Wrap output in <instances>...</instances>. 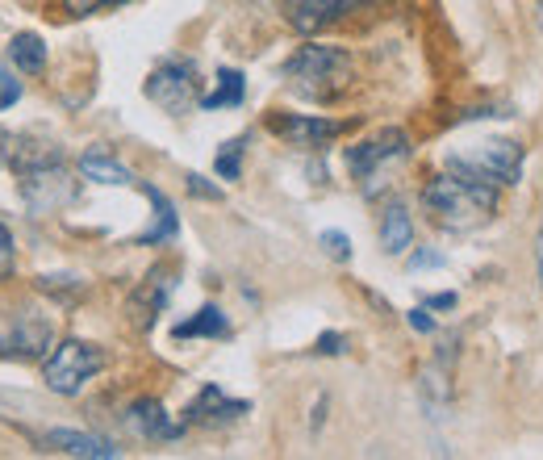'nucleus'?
I'll use <instances>...</instances> for the list:
<instances>
[{"instance_id": "1", "label": "nucleus", "mask_w": 543, "mask_h": 460, "mask_svg": "<svg viewBox=\"0 0 543 460\" xmlns=\"http://www.w3.org/2000/svg\"><path fill=\"white\" fill-rule=\"evenodd\" d=\"M422 205L435 214V222L452 226V230H468V226H481L485 218H493V210H498V189H493L485 176L447 172V176L427 180Z\"/></svg>"}, {"instance_id": "2", "label": "nucleus", "mask_w": 543, "mask_h": 460, "mask_svg": "<svg viewBox=\"0 0 543 460\" xmlns=\"http://www.w3.org/2000/svg\"><path fill=\"white\" fill-rule=\"evenodd\" d=\"M285 80H289V88L297 92V97L330 105L351 88V80H356V59H351L343 46L305 42L301 51L285 63Z\"/></svg>"}, {"instance_id": "3", "label": "nucleus", "mask_w": 543, "mask_h": 460, "mask_svg": "<svg viewBox=\"0 0 543 460\" xmlns=\"http://www.w3.org/2000/svg\"><path fill=\"white\" fill-rule=\"evenodd\" d=\"M105 368V352L97 348V343L88 339H63L51 348V356H46L42 373H46V389L59 398H76L80 389L97 377Z\"/></svg>"}, {"instance_id": "4", "label": "nucleus", "mask_w": 543, "mask_h": 460, "mask_svg": "<svg viewBox=\"0 0 543 460\" xmlns=\"http://www.w3.org/2000/svg\"><path fill=\"white\" fill-rule=\"evenodd\" d=\"M401 159H410V134L397 130V126H389V130H381V134L364 138V143L347 147V172L364 184V193H372L376 180H381L393 164H401Z\"/></svg>"}, {"instance_id": "5", "label": "nucleus", "mask_w": 543, "mask_h": 460, "mask_svg": "<svg viewBox=\"0 0 543 460\" xmlns=\"http://www.w3.org/2000/svg\"><path fill=\"white\" fill-rule=\"evenodd\" d=\"M147 101H155L163 113H188L193 105H201V80H197V63L193 59H163L143 84Z\"/></svg>"}, {"instance_id": "6", "label": "nucleus", "mask_w": 543, "mask_h": 460, "mask_svg": "<svg viewBox=\"0 0 543 460\" xmlns=\"http://www.w3.org/2000/svg\"><path fill=\"white\" fill-rule=\"evenodd\" d=\"M55 348V322L38 310L0 314V356L9 360H46Z\"/></svg>"}, {"instance_id": "7", "label": "nucleus", "mask_w": 543, "mask_h": 460, "mask_svg": "<svg viewBox=\"0 0 543 460\" xmlns=\"http://www.w3.org/2000/svg\"><path fill=\"white\" fill-rule=\"evenodd\" d=\"M523 147L510 143V138H481L472 143L464 155H452V172H472L498 184H518L523 180Z\"/></svg>"}, {"instance_id": "8", "label": "nucleus", "mask_w": 543, "mask_h": 460, "mask_svg": "<svg viewBox=\"0 0 543 460\" xmlns=\"http://www.w3.org/2000/svg\"><path fill=\"white\" fill-rule=\"evenodd\" d=\"M21 176V197H26V205L34 214H55L63 210V205L76 201V180L63 172V159H55V164H38L30 172H17Z\"/></svg>"}, {"instance_id": "9", "label": "nucleus", "mask_w": 543, "mask_h": 460, "mask_svg": "<svg viewBox=\"0 0 543 460\" xmlns=\"http://www.w3.org/2000/svg\"><path fill=\"white\" fill-rule=\"evenodd\" d=\"M368 0H280V9H285L289 26L297 34H322L326 26H335V21L360 13Z\"/></svg>"}, {"instance_id": "10", "label": "nucleus", "mask_w": 543, "mask_h": 460, "mask_svg": "<svg viewBox=\"0 0 543 460\" xmlns=\"http://www.w3.org/2000/svg\"><path fill=\"white\" fill-rule=\"evenodd\" d=\"M268 126H272V134H280L293 147H322V143H330V138H339L347 130V122L314 118V113H272Z\"/></svg>"}, {"instance_id": "11", "label": "nucleus", "mask_w": 543, "mask_h": 460, "mask_svg": "<svg viewBox=\"0 0 543 460\" xmlns=\"http://www.w3.org/2000/svg\"><path fill=\"white\" fill-rule=\"evenodd\" d=\"M172 289H176V281H172V268H168V264H155V268L143 276V285L130 293V318H134L138 331H151V327H155V318H159L163 306H168Z\"/></svg>"}, {"instance_id": "12", "label": "nucleus", "mask_w": 543, "mask_h": 460, "mask_svg": "<svg viewBox=\"0 0 543 460\" xmlns=\"http://www.w3.org/2000/svg\"><path fill=\"white\" fill-rule=\"evenodd\" d=\"M126 423L134 435H143V440H180L188 423H172L168 410H163L159 398H138L126 406Z\"/></svg>"}, {"instance_id": "13", "label": "nucleus", "mask_w": 543, "mask_h": 460, "mask_svg": "<svg viewBox=\"0 0 543 460\" xmlns=\"http://www.w3.org/2000/svg\"><path fill=\"white\" fill-rule=\"evenodd\" d=\"M247 410H251V402L226 398L218 385H205L193 398V406L184 410V423H234V419H243Z\"/></svg>"}, {"instance_id": "14", "label": "nucleus", "mask_w": 543, "mask_h": 460, "mask_svg": "<svg viewBox=\"0 0 543 460\" xmlns=\"http://www.w3.org/2000/svg\"><path fill=\"white\" fill-rule=\"evenodd\" d=\"M42 444L63 452V456H84V460H117L122 456L117 444L101 440V435H88V431H46Z\"/></svg>"}, {"instance_id": "15", "label": "nucleus", "mask_w": 543, "mask_h": 460, "mask_svg": "<svg viewBox=\"0 0 543 460\" xmlns=\"http://www.w3.org/2000/svg\"><path fill=\"white\" fill-rule=\"evenodd\" d=\"M381 247L385 256H406V251L414 247V218L406 205H389V210L381 214Z\"/></svg>"}, {"instance_id": "16", "label": "nucleus", "mask_w": 543, "mask_h": 460, "mask_svg": "<svg viewBox=\"0 0 543 460\" xmlns=\"http://www.w3.org/2000/svg\"><path fill=\"white\" fill-rule=\"evenodd\" d=\"M55 159H63L55 143H42V138H30V134H13L9 138V164L17 172H30L38 164H55Z\"/></svg>"}, {"instance_id": "17", "label": "nucleus", "mask_w": 543, "mask_h": 460, "mask_svg": "<svg viewBox=\"0 0 543 460\" xmlns=\"http://www.w3.org/2000/svg\"><path fill=\"white\" fill-rule=\"evenodd\" d=\"M176 339H230V322L218 306H201L188 322H176Z\"/></svg>"}, {"instance_id": "18", "label": "nucleus", "mask_w": 543, "mask_h": 460, "mask_svg": "<svg viewBox=\"0 0 543 460\" xmlns=\"http://www.w3.org/2000/svg\"><path fill=\"white\" fill-rule=\"evenodd\" d=\"M143 193L151 197V205H155V226L151 230H143V235H138V243H168V239H176V230H180V218H176V205L163 197L155 184H143Z\"/></svg>"}, {"instance_id": "19", "label": "nucleus", "mask_w": 543, "mask_h": 460, "mask_svg": "<svg viewBox=\"0 0 543 460\" xmlns=\"http://www.w3.org/2000/svg\"><path fill=\"white\" fill-rule=\"evenodd\" d=\"M9 63L17 67V72H30L38 76L42 67H46V42L34 34V30H21L9 38Z\"/></svg>"}, {"instance_id": "20", "label": "nucleus", "mask_w": 543, "mask_h": 460, "mask_svg": "<svg viewBox=\"0 0 543 460\" xmlns=\"http://www.w3.org/2000/svg\"><path fill=\"white\" fill-rule=\"evenodd\" d=\"M80 172H84V180H97V184H134V172L126 164H117L105 151H84Z\"/></svg>"}, {"instance_id": "21", "label": "nucleus", "mask_w": 543, "mask_h": 460, "mask_svg": "<svg viewBox=\"0 0 543 460\" xmlns=\"http://www.w3.org/2000/svg\"><path fill=\"white\" fill-rule=\"evenodd\" d=\"M247 97V80L243 72H234V67H222L218 72V88L205 92L201 97V109H230V105H243Z\"/></svg>"}, {"instance_id": "22", "label": "nucleus", "mask_w": 543, "mask_h": 460, "mask_svg": "<svg viewBox=\"0 0 543 460\" xmlns=\"http://www.w3.org/2000/svg\"><path fill=\"white\" fill-rule=\"evenodd\" d=\"M418 394H422V402H427L431 410H443V406H447V398H452V385H447V360H435V364L422 368Z\"/></svg>"}, {"instance_id": "23", "label": "nucleus", "mask_w": 543, "mask_h": 460, "mask_svg": "<svg viewBox=\"0 0 543 460\" xmlns=\"http://www.w3.org/2000/svg\"><path fill=\"white\" fill-rule=\"evenodd\" d=\"M38 289L46 293V297H55V302H63V306H72L76 297H84V281L80 276H72V272H55V276H38Z\"/></svg>"}, {"instance_id": "24", "label": "nucleus", "mask_w": 543, "mask_h": 460, "mask_svg": "<svg viewBox=\"0 0 543 460\" xmlns=\"http://www.w3.org/2000/svg\"><path fill=\"white\" fill-rule=\"evenodd\" d=\"M243 151H247V138H230V143H222L214 168L222 180H239L243 176Z\"/></svg>"}, {"instance_id": "25", "label": "nucleus", "mask_w": 543, "mask_h": 460, "mask_svg": "<svg viewBox=\"0 0 543 460\" xmlns=\"http://www.w3.org/2000/svg\"><path fill=\"white\" fill-rule=\"evenodd\" d=\"M318 243H322V251H326L330 260H339V264H347V260H351V239L343 235V230H322Z\"/></svg>"}, {"instance_id": "26", "label": "nucleus", "mask_w": 543, "mask_h": 460, "mask_svg": "<svg viewBox=\"0 0 543 460\" xmlns=\"http://www.w3.org/2000/svg\"><path fill=\"white\" fill-rule=\"evenodd\" d=\"M113 5H126V0H63V13L67 17H88V13H101Z\"/></svg>"}, {"instance_id": "27", "label": "nucleus", "mask_w": 543, "mask_h": 460, "mask_svg": "<svg viewBox=\"0 0 543 460\" xmlns=\"http://www.w3.org/2000/svg\"><path fill=\"white\" fill-rule=\"evenodd\" d=\"M184 184H188V193L201 197V201H222V189H218V184H209L201 172H188Z\"/></svg>"}, {"instance_id": "28", "label": "nucleus", "mask_w": 543, "mask_h": 460, "mask_svg": "<svg viewBox=\"0 0 543 460\" xmlns=\"http://www.w3.org/2000/svg\"><path fill=\"white\" fill-rule=\"evenodd\" d=\"M13 264H17V243H13V235H9V226L0 222V276H9Z\"/></svg>"}, {"instance_id": "29", "label": "nucleus", "mask_w": 543, "mask_h": 460, "mask_svg": "<svg viewBox=\"0 0 543 460\" xmlns=\"http://www.w3.org/2000/svg\"><path fill=\"white\" fill-rule=\"evenodd\" d=\"M314 352H318V356H343V352H347V335H339V331H326V335H318Z\"/></svg>"}, {"instance_id": "30", "label": "nucleus", "mask_w": 543, "mask_h": 460, "mask_svg": "<svg viewBox=\"0 0 543 460\" xmlns=\"http://www.w3.org/2000/svg\"><path fill=\"white\" fill-rule=\"evenodd\" d=\"M17 101H21V84L13 80L9 67H0V109H9V105H17Z\"/></svg>"}, {"instance_id": "31", "label": "nucleus", "mask_w": 543, "mask_h": 460, "mask_svg": "<svg viewBox=\"0 0 543 460\" xmlns=\"http://www.w3.org/2000/svg\"><path fill=\"white\" fill-rule=\"evenodd\" d=\"M443 264H447L443 251H431V247H422L410 256V272H427V268H443Z\"/></svg>"}, {"instance_id": "32", "label": "nucleus", "mask_w": 543, "mask_h": 460, "mask_svg": "<svg viewBox=\"0 0 543 460\" xmlns=\"http://www.w3.org/2000/svg\"><path fill=\"white\" fill-rule=\"evenodd\" d=\"M410 327H414V331H422V335H435L431 306H418V310H410Z\"/></svg>"}, {"instance_id": "33", "label": "nucleus", "mask_w": 543, "mask_h": 460, "mask_svg": "<svg viewBox=\"0 0 543 460\" xmlns=\"http://www.w3.org/2000/svg\"><path fill=\"white\" fill-rule=\"evenodd\" d=\"M427 306L431 310H456V293H435V297H427Z\"/></svg>"}, {"instance_id": "34", "label": "nucleus", "mask_w": 543, "mask_h": 460, "mask_svg": "<svg viewBox=\"0 0 543 460\" xmlns=\"http://www.w3.org/2000/svg\"><path fill=\"white\" fill-rule=\"evenodd\" d=\"M535 260H539V285H543V218H539V235H535Z\"/></svg>"}, {"instance_id": "35", "label": "nucleus", "mask_w": 543, "mask_h": 460, "mask_svg": "<svg viewBox=\"0 0 543 460\" xmlns=\"http://www.w3.org/2000/svg\"><path fill=\"white\" fill-rule=\"evenodd\" d=\"M322 419H326V398H318V410H314V431L322 427Z\"/></svg>"}, {"instance_id": "36", "label": "nucleus", "mask_w": 543, "mask_h": 460, "mask_svg": "<svg viewBox=\"0 0 543 460\" xmlns=\"http://www.w3.org/2000/svg\"><path fill=\"white\" fill-rule=\"evenodd\" d=\"M539 26H543V0H539Z\"/></svg>"}]
</instances>
